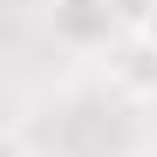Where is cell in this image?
Instances as JSON below:
<instances>
[{"label": "cell", "instance_id": "277c9868", "mask_svg": "<svg viewBox=\"0 0 157 157\" xmlns=\"http://www.w3.org/2000/svg\"><path fill=\"white\" fill-rule=\"evenodd\" d=\"M116 14H123V28H130V34H144L150 21H157V0H116Z\"/></svg>", "mask_w": 157, "mask_h": 157}, {"label": "cell", "instance_id": "5b68a950", "mask_svg": "<svg viewBox=\"0 0 157 157\" xmlns=\"http://www.w3.org/2000/svg\"><path fill=\"white\" fill-rule=\"evenodd\" d=\"M144 34H150V41H157V21H150V28H144Z\"/></svg>", "mask_w": 157, "mask_h": 157}, {"label": "cell", "instance_id": "7a4b0ae2", "mask_svg": "<svg viewBox=\"0 0 157 157\" xmlns=\"http://www.w3.org/2000/svg\"><path fill=\"white\" fill-rule=\"evenodd\" d=\"M48 34L75 55H96V48H116L130 28H123L116 0H48Z\"/></svg>", "mask_w": 157, "mask_h": 157}, {"label": "cell", "instance_id": "3957f363", "mask_svg": "<svg viewBox=\"0 0 157 157\" xmlns=\"http://www.w3.org/2000/svg\"><path fill=\"white\" fill-rule=\"evenodd\" d=\"M109 96H123V102L157 96V41L150 34H123L109 48Z\"/></svg>", "mask_w": 157, "mask_h": 157}, {"label": "cell", "instance_id": "6da1fadb", "mask_svg": "<svg viewBox=\"0 0 157 157\" xmlns=\"http://www.w3.org/2000/svg\"><path fill=\"white\" fill-rule=\"evenodd\" d=\"M55 130H62L55 157H130L137 150V123H130L123 96H68Z\"/></svg>", "mask_w": 157, "mask_h": 157}]
</instances>
